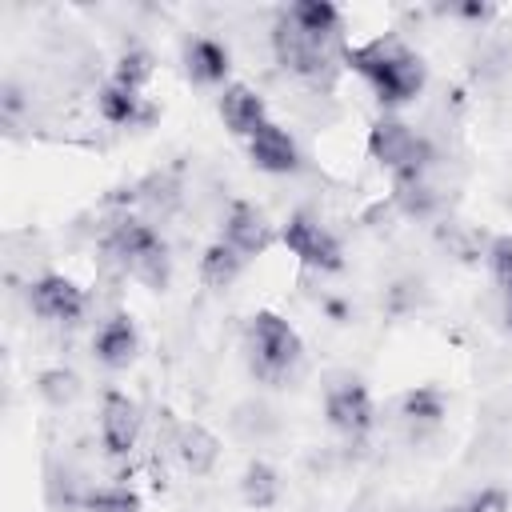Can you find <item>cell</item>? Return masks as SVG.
I'll return each instance as SVG.
<instances>
[{"label":"cell","instance_id":"cell-1","mask_svg":"<svg viewBox=\"0 0 512 512\" xmlns=\"http://www.w3.org/2000/svg\"><path fill=\"white\" fill-rule=\"evenodd\" d=\"M344 60L364 76V84L372 88V96L380 100L384 112L412 104V100L424 92V84H428L424 60H420L408 44H400V40H392V36H388V40L380 36V40H372V44L348 48Z\"/></svg>","mask_w":512,"mask_h":512},{"label":"cell","instance_id":"cell-2","mask_svg":"<svg viewBox=\"0 0 512 512\" xmlns=\"http://www.w3.org/2000/svg\"><path fill=\"white\" fill-rule=\"evenodd\" d=\"M104 252L132 276L140 280L144 288L152 292H164L168 280H172V256H168V244L164 236L140 220V216H120L108 232H104Z\"/></svg>","mask_w":512,"mask_h":512},{"label":"cell","instance_id":"cell-3","mask_svg":"<svg viewBox=\"0 0 512 512\" xmlns=\"http://www.w3.org/2000/svg\"><path fill=\"white\" fill-rule=\"evenodd\" d=\"M244 356H248V368L256 380L284 384L304 360V340L280 312L260 308L244 324Z\"/></svg>","mask_w":512,"mask_h":512},{"label":"cell","instance_id":"cell-4","mask_svg":"<svg viewBox=\"0 0 512 512\" xmlns=\"http://www.w3.org/2000/svg\"><path fill=\"white\" fill-rule=\"evenodd\" d=\"M368 156L392 172L396 184L404 180H420L428 176V164H432V144L428 136H420L412 124H404L400 116H380L372 128H368Z\"/></svg>","mask_w":512,"mask_h":512},{"label":"cell","instance_id":"cell-5","mask_svg":"<svg viewBox=\"0 0 512 512\" xmlns=\"http://www.w3.org/2000/svg\"><path fill=\"white\" fill-rule=\"evenodd\" d=\"M272 56H276V64L288 72V76H296V80H308V84H320V80H328L332 76V44H324V40H312L308 32H300L284 12L276 16V24H272Z\"/></svg>","mask_w":512,"mask_h":512},{"label":"cell","instance_id":"cell-6","mask_svg":"<svg viewBox=\"0 0 512 512\" xmlns=\"http://www.w3.org/2000/svg\"><path fill=\"white\" fill-rule=\"evenodd\" d=\"M280 244H284L304 268H312V272H320V276H332V272L344 268V248H340L336 232L324 228V224H320L316 216H308V212H292V216L284 220Z\"/></svg>","mask_w":512,"mask_h":512},{"label":"cell","instance_id":"cell-7","mask_svg":"<svg viewBox=\"0 0 512 512\" xmlns=\"http://www.w3.org/2000/svg\"><path fill=\"white\" fill-rule=\"evenodd\" d=\"M324 420L344 440H364L376 424L372 392L360 376H332L324 388Z\"/></svg>","mask_w":512,"mask_h":512},{"label":"cell","instance_id":"cell-8","mask_svg":"<svg viewBox=\"0 0 512 512\" xmlns=\"http://www.w3.org/2000/svg\"><path fill=\"white\" fill-rule=\"evenodd\" d=\"M24 300H28L32 316H40L44 324H76L88 312V292L64 272H44V276L28 280Z\"/></svg>","mask_w":512,"mask_h":512},{"label":"cell","instance_id":"cell-9","mask_svg":"<svg viewBox=\"0 0 512 512\" xmlns=\"http://www.w3.org/2000/svg\"><path fill=\"white\" fill-rule=\"evenodd\" d=\"M140 424H144L140 404H136L128 392L108 388V392L100 396L96 428H100V448H104L112 460H120V456H128V452L136 448V440H140Z\"/></svg>","mask_w":512,"mask_h":512},{"label":"cell","instance_id":"cell-10","mask_svg":"<svg viewBox=\"0 0 512 512\" xmlns=\"http://www.w3.org/2000/svg\"><path fill=\"white\" fill-rule=\"evenodd\" d=\"M220 240L232 244L244 260H252L260 252H268L272 240H280V232H272L268 216L252 200H232L228 212H224V224H220Z\"/></svg>","mask_w":512,"mask_h":512},{"label":"cell","instance_id":"cell-11","mask_svg":"<svg viewBox=\"0 0 512 512\" xmlns=\"http://www.w3.org/2000/svg\"><path fill=\"white\" fill-rule=\"evenodd\" d=\"M448 420V396L436 384H416L396 400V424L408 440H428Z\"/></svg>","mask_w":512,"mask_h":512},{"label":"cell","instance_id":"cell-12","mask_svg":"<svg viewBox=\"0 0 512 512\" xmlns=\"http://www.w3.org/2000/svg\"><path fill=\"white\" fill-rule=\"evenodd\" d=\"M244 144H248L252 168L264 172V176H292V172L304 168V156H300L296 136H292L288 128H280L276 120H268V124H264L252 140H244Z\"/></svg>","mask_w":512,"mask_h":512},{"label":"cell","instance_id":"cell-13","mask_svg":"<svg viewBox=\"0 0 512 512\" xmlns=\"http://www.w3.org/2000/svg\"><path fill=\"white\" fill-rule=\"evenodd\" d=\"M92 356H96V364L100 368H108V372H124L128 364H136V356H140V328H136V320H132V312H112L100 328H96V336H92Z\"/></svg>","mask_w":512,"mask_h":512},{"label":"cell","instance_id":"cell-14","mask_svg":"<svg viewBox=\"0 0 512 512\" xmlns=\"http://www.w3.org/2000/svg\"><path fill=\"white\" fill-rule=\"evenodd\" d=\"M184 72L196 88H228L232 80V52L216 36H188L184 40Z\"/></svg>","mask_w":512,"mask_h":512},{"label":"cell","instance_id":"cell-15","mask_svg":"<svg viewBox=\"0 0 512 512\" xmlns=\"http://www.w3.org/2000/svg\"><path fill=\"white\" fill-rule=\"evenodd\" d=\"M216 108H220L224 128H228L232 136H240V140H252V136L268 124V104H264V96H260L252 84H244V80H232V84L220 92Z\"/></svg>","mask_w":512,"mask_h":512},{"label":"cell","instance_id":"cell-16","mask_svg":"<svg viewBox=\"0 0 512 512\" xmlns=\"http://www.w3.org/2000/svg\"><path fill=\"white\" fill-rule=\"evenodd\" d=\"M172 452H176V460H180V468H184L188 476H212L216 464H220V436H216L212 428L188 420V424L176 428Z\"/></svg>","mask_w":512,"mask_h":512},{"label":"cell","instance_id":"cell-17","mask_svg":"<svg viewBox=\"0 0 512 512\" xmlns=\"http://www.w3.org/2000/svg\"><path fill=\"white\" fill-rule=\"evenodd\" d=\"M92 104H96L100 120H104V124H112V128H136V124H144V120L152 116V112H148V104H144V96H140V92H132V88H124V84H116L112 76L96 88Z\"/></svg>","mask_w":512,"mask_h":512},{"label":"cell","instance_id":"cell-18","mask_svg":"<svg viewBox=\"0 0 512 512\" xmlns=\"http://www.w3.org/2000/svg\"><path fill=\"white\" fill-rule=\"evenodd\" d=\"M236 488H240V500L248 512H272L284 500V480L268 460H248Z\"/></svg>","mask_w":512,"mask_h":512},{"label":"cell","instance_id":"cell-19","mask_svg":"<svg viewBox=\"0 0 512 512\" xmlns=\"http://www.w3.org/2000/svg\"><path fill=\"white\" fill-rule=\"evenodd\" d=\"M284 16H288L300 32H308L312 40H324V44H336V36H340V28H344L340 8L328 4V0H296V4L284 8Z\"/></svg>","mask_w":512,"mask_h":512},{"label":"cell","instance_id":"cell-20","mask_svg":"<svg viewBox=\"0 0 512 512\" xmlns=\"http://www.w3.org/2000/svg\"><path fill=\"white\" fill-rule=\"evenodd\" d=\"M244 256L232 248V244H224L220 236L200 252V264H196V272H200V284L204 288H212V292H224V288H232L236 280H240V272H244Z\"/></svg>","mask_w":512,"mask_h":512},{"label":"cell","instance_id":"cell-21","mask_svg":"<svg viewBox=\"0 0 512 512\" xmlns=\"http://www.w3.org/2000/svg\"><path fill=\"white\" fill-rule=\"evenodd\" d=\"M152 76H156V56L148 48H140V44H128L116 56V64H112V80L124 84V88H132V92H144Z\"/></svg>","mask_w":512,"mask_h":512},{"label":"cell","instance_id":"cell-22","mask_svg":"<svg viewBox=\"0 0 512 512\" xmlns=\"http://www.w3.org/2000/svg\"><path fill=\"white\" fill-rule=\"evenodd\" d=\"M80 512H144V500L136 488L124 484H100L80 496Z\"/></svg>","mask_w":512,"mask_h":512},{"label":"cell","instance_id":"cell-23","mask_svg":"<svg viewBox=\"0 0 512 512\" xmlns=\"http://www.w3.org/2000/svg\"><path fill=\"white\" fill-rule=\"evenodd\" d=\"M36 392H40L52 408H64V404H72V400L80 396V376H76L72 368H44V372L36 376Z\"/></svg>","mask_w":512,"mask_h":512},{"label":"cell","instance_id":"cell-24","mask_svg":"<svg viewBox=\"0 0 512 512\" xmlns=\"http://www.w3.org/2000/svg\"><path fill=\"white\" fill-rule=\"evenodd\" d=\"M396 204H400L408 216H432L440 200H436L428 176H420V180H404V184H396Z\"/></svg>","mask_w":512,"mask_h":512},{"label":"cell","instance_id":"cell-25","mask_svg":"<svg viewBox=\"0 0 512 512\" xmlns=\"http://www.w3.org/2000/svg\"><path fill=\"white\" fill-rule=\"evenodd\" d=\"M484 260H488V272L496 276V284H512V232H500L488 240L484 248Z\"/></svg>","mask_w":512,"mask_h":512},{"label":"cell","instance_id":"cell-26","mask_svg":"<svg viewBox=\"0 0 512 512\" xmlns=\"http://www.w3.org/2000/svg\"><path fill=\"white\" fill-rule=\"evenodd\" d=\"M452 512H508V492L504 488H480L476 496H468Z\"/></svg>","mask_w":512,"mask_h":512},{"label":"cell","instance_id":"cell-27","mask_svg":"<svg viewBox=\"0 0 512 512\" xmlns=\"http://www.w3.org/2000/svg\"><path fill=\"white\" fill-rule=\"evenodd\" d=\"M448 16H460V20H472V24H488L496 16L492 4H456V8H444Z\"/></svg>","mask_w":512,"mask_h":512},{"label":"cell","instance_id":"cell-28","mask_svg":"<svg viewBox=\"0 0 512 512\" xmlns=\"http://www.w3.org/2000/svg\"><path fill=\"white\" fill-rule=\"evenodd\" d=\"M504 324L512 328V284H504Z\"/></svg>","mask_w":512,"mask_h":512}]
</instances>
